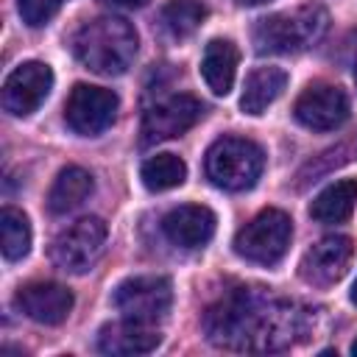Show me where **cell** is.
Segmentation results:
<instances>
[{"instance_id":"obj_1","label":"cell","mask_w":357,"mask_h":357,"mask_svg":"<svg viewBox=\"0 0 357 357\" xmlns=\"http://www.w3.org/2000/svg\"><path fill=\"white\" fill-rule=\"evenodd\" d=\"M307 307L273 298L262 287H237L226 293L204 318L215 346L237 351H284L310 335Z\"/></svg>"},{"instance_id":"obj_2","label":"cell","mask_w":357,"mask_h":357,"mask_svg":"<svg viewBox=\"0 0 357 357\" xmlns=\"http://www.w3.org/2000/svg\"><path fill=\"white\" fill-rule=\"evenodd\" d=\"M73 53L98 75H120L137 56V31L123 17H95L75 31Z\"/></svg>"},{"instance_id":"obj_3","label":"cell","mask_w":357,"mask_h":357,"mask_svg":"<svg viewBox=\"0 0 357 357\" xmlns=\"http://www.w3.org/2000/svg\"><path fill=\"white\" fill-rule=\"evenodd\" d=\"M329 28V14L321 6H301L293 11L262 17L254 25V47L257 53H301L321 42Z\"/></svg>"},{"instance_id":"obj_4","label":"cell","mask_w":357,"mask_h":357,"mask_svg":"<svg viewBox=\"0 0 357 357\" xmlns=\"http://www.w3.org/2000/svg\"><path fill=\"white\" fill-rule=\"evenodd\" d=\"M265 167V153L254 139L245 137H220L206 151V176L212 184L240 192L257 184Z\"/></svg>"},{"instance_id":"obj_5","label":"cell","mask_w":357,"mask_h":357,"mask_svg":"<svg viewBox=\"0 0 357 357\" xmlns=\"http://www.w3.org/2000/svg\"><path fill=\"white\" fill-rule=\"evenodd\" d=\"M293 237V220L282 209H262L254 220H248L237 237L234 251L257 265H276L290 245Z\"/></svg>"},{"instance_id":"obj_6","label":"cell","mask_w":357,"mask_h":357,"mask_svg":"<svg viewBox=\"0 0 357 357\" xmlns=\"http://www.w3.org/2000/svg\"><path fill=\"white\" fill-rule=\"evenodd\" d=\"M114 310L139 324H156L170 312L173 284L167 276H131L114 287Z\"/></svg>"},{"instance_id":"obj_7","label":"cell","mask_w":357,"mask_h":357,"mask_svg":"<svg viewBox=\"0 0 357 357\" xmlns=\"http://www.w3.org/2000/svg\"><path fill=\"white\" fill-rule=\"evenodd\" d=\"M106 245V223L100 218H81L64 231L50 245V259L56 268L67 273H86L98 257L103 254Z\"/></svg>"},{"instance_id":"obj_8","label":"cell","mask_w":357,"mask_h":357,"mask_svg":"<svg viewBox=\"0 0 357 357\" xmlns=\"http://www.w3.org/2000/svg\"><path fill=\"white\" fill-rule=\"evenodd\" d=\"M117 117V95L103 86L92 84H75L64 103V120L67 126L81 137H98L103 134Z\"/></svg>"},{"instance_id":"obj_9","label":"cell","mask_w":357,"mask_h":357,"mask_svg":"<svg viewBox=\"0 0 357 357\" xmlns=\"http://www.w3.org/2000/svg\"><path fill=\"white\" fill-rule=\"evenodd\" d=\"M204 114V103L192 95H170L153 103L142 117V145H156L190 131Z\"/></svg>"},{"instance_id":"obj_10","label":"cell","mask_w":357,"mask_h":357,"mask_svg":"<svg viewBox=\"0 0 357 357\" xmlns=\"http://www.w3.org/2000/svg\"><path fill=\"white\" fill-rule=\"evenodd\" d=\"M53 89V70L45 61H22L3 84V109L14 117L33 114Z\"/></svg>"},{"instance_id":"obj_11","label":"cell","mask_w":357,"mask_h":357,"mask_svg":"<svg viewBox=\"0 0 357 357\" xmlns=\"http://www.w3.org/2000/svg\"><path fill=\"white\" fill-rule=\"evenodd\" d=\"M293 117L310 131H335L349 120V98L340 86L310 84L298 95Z\"/></svg>"},{"instance_id":"obj_12","label":"cell","mask_w":357,"mask_h":357,"mask_svg":"<svg viewBox=\"0 0 357 357\" xmlns=\"http://www.w3.org/2000/svg\"><path fill=\"white\" fill-rule=\"evenodd\" d=\"M354 257V243L346 234H329L318 240L298 262V276L312 287H329L343 279L349 262Z\"/></svg>"},{"instance_id":"obj_13","label":"cell","mask_w":357,"mask_h":357,"mask_svg":"<svg viewBox=\"0 0 357 357\" xmlns=\"http://www.w3.org/2000/svg\"><path fill=\"white\" fill-rule=\"evenodd\" d=\"M14 304L25 318L45 326H56L70 315L73 293L59 282H31L17 290Z\"/></svg>"},{"instance_id":"obj_14","label":"cell","mask_w":357,"mask_h":357,"mask_svg":"<svg viewBox=\"0 0 357 357\" xmlns=\"http://www.w3.org/2000/svg\"><path fill=\"white\" fill-rule=\"evenodd\" d=\"M215 212L204 204H181L162 218V231L173 245L201 248L215 234Z\"/></svg>"},{"instance_id":"obj_15","label":"cell","mask_w":357,"mask_h":357,"mask_svg":"<svg viewBox=\"0 0 357 357\" xmlns=\"http://www.w3.org/2000/svg\"><path fill=\"white\" fill-rule=\"evenodd\" d=\"M162 343L159 329H153V324H139V321H114L106 324L98 335V349L103 354H148Z\"/></svg>"},{"instance_id":"obj_16","label":"cell","mask_w":357,"mask_h":357,"mask_svg":"<svg viewBox=\"0 0 357 357\" xmlns=\"http://www.w3.org/2000/svg\"><path fill=\"white\" fill-rule=\"evenodd\" d=\"M237 45L231 39H212L201 56V75L215 95H229L237 75Z\"/></svg>"},{"instance_id":"obj_17","label":"cell","mask_w":357,"mask_h":357,"mask_svg":"<svg viewBox=\"0 0 357 357\" xmlns=\"http://www.w3.org/2000/svg\"><path fill=\"white\" fill-rule=\"evenodd\" d=\"M92 187H95L92 173L84 170V167H78V165H70V167H64V170L56 176V181L50 184L47 209H50L53 215H67L70 209L81 206V204L89 198Z\"/></svg>"},{"instance_id":"obj_18","label":"cell","mask_w":357,"mask_h":357,"mask_svg":"<svg viewBox=\"0 0 357 357\" xmlns=\"http://www.w3.org/2000/svg\"><path fill=\"white\" fill-rule=\"evenodd\" d=\"M287 86V73L279 67H257L243 86L240 109L245 114H262Z\"/></svg>"},{"instance_id":"obj_19","label":"cell","mask_w":357,"mask_h":357,"mask_svg":"<svg viewBox=\"0 0 357 357\" xmlns=\"http://www.w3.org/2000/svg\"><path fill=\"white\" fill-rule=\"evenodd\" d=\"M357 206V178H340L329 187H324L312 204H310V215L318 223H343L351 218Z\"/></svg>"},{"instance_id":"obj_20","label":"cell","mask_w":357,"mask_h":357,"mask_svg":"<svg viewBox=\"0 0 357 357\" xmlns=\"http://www.w3.org/2000/svg\"><path fill=\"white\" fill-rule=\"evenodd\" d=\"M139 176H142V184L151 192H165V190H173L178 184H184L187 165L176 153H156V156L145 159Z\"/></svg>"},{"instance_id":"obj_21","label":"cell","mask_w":357,"mask_h":357,"mask_svg":"<svg viewBox=\"0 0 357 357\" xmlns=\"http://www.w3.org/2000/svg\"><path fill=\"white\" fill-rule=\"evenodd\" d=\"M0 240H3V257L8 262H17L31 251V223H28L25 212H20L14 206H3Z\"/></svg>"},{"instance_id":"obj_22","label":"cell","mask_w":357,"mask_h":357,"mask_svg":"<svg viewBox=\"0 0 357 357\" xmlns=\"http://www.w3.org/2000/svg\"><path fill=\"white\" fill-rule=\"evenodd\" d=\"M206 20V8L195 0H173L165 6L162 11V22L165 28L176 36V39H184L190 33H195L201 28V22Z\"/></svg>"},{"instance_id":"obj_23","label":"cell","mask_w":357,"mask_h":357,"mask_svg":"<svg viewBox=\"0 0 357 357\" xmlns=\"http://www.w3.org/2000/svg\"><path fill=\"white\" fill-rule=\"evenodd\" d=\"M64 3L67 0H20L17 6H20L22 22H28L31 28H39V25H47Z\"/></svg>"},{"instance_id":"obj_24","label":"cell","mask_w":357,"mask_h":357,"mask_svg":"<svg viewBox=\"0 0 357 357\" xmlns=\"http://www.w3.org/2000/svg\"><path fill=\"white\" fill-rule=\"evenodd\" d=\"M106 6H114V8H142L148 0H103Z\"/></svg>"},{"instance_id":"obj_25","label":"cell","mask_w":357,"mask_h":357,"mask_svg":"<svg viewBox=\"0 0 357 357\" xmlns=\"http://www.w3.org/2000/svg\"><path fill=\"white\" fill-rule=\"evenodd\" d=\"M240 6H262V3H268V0H237Z\"/></svg>"},{"instance_id":"obj_26","label":"cell","mask_w":357,"mask_h":357,"mask_svg":"<svg viewBox=\"0 0 357 357\" xmlns=\"http://www.w3.org/2000/svg\"><path fill=\"white\" fill-rule=\"evenodd\" d=\"M351 301H354V304H357V282H354V284H351Z\"/></svg>"},{"instance_id":"obj_27","label":"cell","mask_w":357,"mask_h":357,"mask_svg":"<svg viewBox=\"0 0 357 357\" xmlns=\"http://www.w3.org/2000/svg\"><path fill=\"white\" fill-rule=\"evenodd\" d=\"M351 354H354V357H357V340H354V343H351Z\"/></svg>"},{"instance_id":"obj_28","label":"cell","mask_w":357,"mask_h":357,"mask_svg":"<svg viewBox=\"0 0 357 357\" xmlns=\"http://www.w3.org/2000/svg\"><path fill=\"white\" fill-rule=\"evenodd\" d=\"M354 84H357V59H354Z\"/></svg>"}]
</instances>
